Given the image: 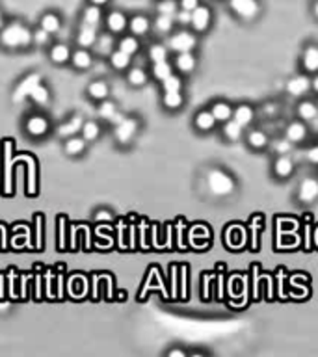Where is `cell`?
Masks as SVG:
<instances>
[{
    "instance_id": "6da1fadb",
    "label": "cell",
    "mask_w": 318,
    "mask_h": 357,
    "mask_svg": "<svg viewBox=\"0 0 318 357\" xmlns=\"http://www.w3.org/2000/svg\"><path fill=\"white\" fill-rule=\"evenodd\" d=\"M32 45V30L21 21H11L0 28V47L6 50H24Z\"/></svg>"
},
{
    "instance_id": "7a4b0ae2",
    "label": "cell",
    "mask_w": 318,
    "mask_h": 357,
    "mask_svg": "<svg viewBox=\"0 0 318 357\" xmlns=\"http://www.w3.org/2000/svg\"><path fill=\"white\" fill-rule=\"evenodd\" d=\"M167 49L179 54V52H194L197 47V38L195 34L188 32V30H179V32L171 34L167 39Z\"/></svg>"
},
{
    "instance_id": "3957f363",
    "label": "cell",
    "mask_w": 318,
    "mask_h": 357,
    "mask_svg": "<svg viewBox=\"0 0 318 357\" xmlns=\"http://www.w3.org/2000/svg\"><path fill=\"white\" fill-rule=\"evenodd\" d=\"M209 188L214 195H229L235 190V181L231 175H227L221 169H212L209 177H207Z\"/></svg>"
},
{
    "instance_id": "277c9868",
    "label": "cell",
    "mask_w": 318,
    "mask_h": 357,
    "mask_svg": "<svg viewBox=\"0 0 318 357\" xmlns=\"http://www.w3.org/2000/svg\"><path fill=\"white\" fill-rule=\"evenodd\" d=\"M138 129H140V123L136 117H127L113 127V140L118 141L119 145H129L130 141L134 140L136 134H138Z\"/></svg>"
},
{
    "instance_id": "5b68a950",
    "label": "cell",
    "mask_w": 318,
    "mask_h": 357,
    "mask_svg": "<svg viewBox=\"0 0 318 357\" xmlns=\"http://www.w3.org/2000/svg\"><path fill=\"white\" fill-rule=\"evenodd\" d=\"M229 8L240 21L251 22L261 13V6L257 0H229Z\"/></svg>"
},
{
    "instance_id": "8992f818",
    "label": "cell",
    "mask_w": 318,
    "mask_h": 357,
    "mask_svg": "<svg viewBox=\"0 0 318 357\" xmlns=\"http://www.w3.org/2000/svg\"><path fill=\"white\" fill-rule=\"evenodd\" d=\"M24 130L30 138H43L50 132V121L45 114H30L24 121Z\"/></svg>"
},
{
    "instance_id": "52a82bcc",
    "label": "cell",
    "mask_w": 318,
    "mask_h": 357,
    "mask_svg": "<svg viewBox=\"0 0 318 357\" xmlns=\"http://www.w3.org/2000/svg\"><path fill=\"white\" fill-rule=\"evenodd\" d=\"M212 22V13L211 10L207 8V6H197L194 11H192V21H190V26L194 28V32L201 34V32H207L209 26H211Z\"/></svg>"
},
{
    "instance_id": "ba28073f",
    "label": "cell",
    "mask_w": 318,
    "mask_h": 357,
    "mask_svg": "<svg viewBox=\"0 0 318 357\" xmlns=\"http://www.w3.org/2000/svg\"><path fill=\"white\" fill-rule=\"evenodd\" d=\"M298 201L303 203V205H309L313 201L318 199V178H305L300 183L298 186Z\"/></svg>"
},
{
    "instance_id": "9c48e42d",
    "label": "cell",
    "mask_w": 318,
    "mask_h": 357,
    "mask_svg": "<svg viewBox=\"0 0 318 357\" xmlns=\"http://www.w3.org/2000/svg\"><path fill=\"white\" fill-rule=\"evenodd\" d=\"M286 93L292 97H303L307 92H311V78L307 75H296L286 82Z\"/></svg>"
},
{
    "instance_id": "30bf717a",
    "label": "cell",
    "mask_w": 318,
    "mask_h": 357,
    "mask_svg": "<svg viewBox=\"0 0 318 357\" xmlns=\"http://www.w3.org/2000/svg\"><path fill=\"white\" fill-rule=\"evenodd\" d=\"M106 28L110 30V34H123L129 26V17L125 15L123 11H110L106 15Z\"/></svg>"
},
{
    "instance_id": "8fae6325",
    "label": "cell",
    "mask_w": 318,
    "mask_h": 357,
    "mask_svg": "<svg viewBox=\"0 0 318 357\" xmlns=\"http://www.w3.org/2000/svg\"><path fill=\"white\" fill-rule=\"evenodd\" d=\"M173 67H175L181 75H190V73H194L195 67H197V58L194 56V52H179V54L175 56Z\"/></svg>"
},
{
    "instance_id": "7c38bea8",
    "label": "cell",
    "mask_w": 318,
    "mask_h": 357,
    "mask_svg": "<svg viewBox=\"0 0 318 357\" xmlns=\"http://www.w3.org/2000/svg\"><path fill=\"white\" fill-rule=\"evenodd\" d=\"M99 38V30L97 26H88V24H82L78 34H76V43L80 49H92L93 45L97 43Z\"/></svg>"
},
{
    "instance_id": "4fadbf2b",
    "label": "cell",
    "mask_w": 318,
    "mask_h": 357,
    "mask_svg": "<svg viewBox=\"0 0 318 357\" xmlns=\"http://www.w3.org/2000/svg\"><path fill=\"white\" fill-rule=\"evenodd\" d=\"M84 121H86V119L82 117L80 114H73L62 127H58V136L60 138H69V136L80 134Z\"/></svg>"
},
{
    "instance_id": "5bb4252c",
    "label": "cell",
    "mask_w": 318,
    "mask_h": 357,
    "mask_svg": "<svg viewBox=\"0 0 318 357\" xmlns=\"http://www.w3.org/2000/svg\"><path fill=\"white\" fill-rule=\"evenodd\" d=\"M39 82H41V76L38 75V73H32V75H28L24 80L17 86L15 93H13V101H22V99L30 97V93H32V90L36 86H38Z\"/></svg>"
},
{
    "instance_id": "9a60e30c",
    "label": "cell",
    "mask_w": 318,
    "mask_h": 357,
    "mask_svg": "<svg viewBox=\"0 0 318 357\" xmlns=\"http://www.w3.org/2000/svg\"><path fill=\"white\" fill-rule=\"evenodd\" d=\"M86 145L88 141L82 138V136H69V138H65V143H64V151L65 155H69V157H80L86 153Z\"/></svg>"
},
{
    "instance_id": "2e32d148",
    "label": "cell",
    "mask_w": 318,
    "mask_h": 357,
    "mask_svg": "<svg viewBox=\"0 0 318 357\" xmlns=\"http://www.w3.org/2000/svg\"><path fill=\"white\" fill-rule=\"evenodd\" d=\"M129 32L136 38H143L151 30V21L146 15H134L129 19Z\"/></svg>"
},
{
    "instance_id": "e0dca14e",
    "label": "cell",
    "mask_w": 318,
    "mask_h": 357,
    "mask_svg": "<svg viewBox=\"0 0 318 357\" xmlns=\"http://www.w3.org/2000/svg\"><path fill=\"white\" fill-rule=\"evenodd\" d=\"M302 67L305 73H318V47L309 45L302 52Z\"/></svg>"
},
{
    "instance_id": "ac0fdd59",
    "label": "cell",
    "mask_w": 318,
    "mask_h": 357,
    "mask_svg": "<svg viewBox=\"0 0 318 357\" xmlns=\"http://www.w3.org/2000/svg\"><path fill=\"white\" fill-rule=\"evenodd\" d=\"M294 173V162L288 155H279L274 160V175L279 178H286Z\"/></svg>"
},
{
    "instance_id": "d6986e66",
    "label": "cell",
    "mask_w": 318,
    "mask_h": 357,
    "mask_svg": "<svg viewBox=\"0 0 318 357\" xmlns=\"http://www.w3.org/2000/svg\"><path fill=\"white\" fill-rule=\"evenodd\" d=\"M285 138L291 140L292 143H300V141H303L307 138V127H305L302 121H292V123L286 125Z\"/></svg>"
},
{
    "instance_id": "ffe728a7",
    "label": "cell",
    "mask_w": 318,
    "mask_h": 357,
    "mask_svg": "<svg viewBox=\"0 0 318 357\" xmlns=\"http://www.w3.org/2000/svg\"><path fill=\"white\" fill-rule=\"evenodd\" d=\"M69 64L73 65L75 69H80V71L90 69L93 65V56L90 54L88 49H78V50H75V52H71Z\"/></svg>"
},
{
    "instance_id": "44dd1931",
    "label": "cell",
    "mask_w": 318,
    "mask_h": 357,
    "mask_svg": "<svg viewBox=\"0 0 318 357\" xmlns=\"http://www.w3.org/2000/svg\"><path fill=\"white\" fill-rule=\"evenodd\" d=\"M49 58L52 64L56 65H65L69 64L71 60V49L67 47V45L64 43H58V45H52L49 50Z\"/></svg>"
},
{
    "instance_id": "7402d4cb",
    "label": "cell",
    "mask_w": 318,
    "mask_h": 357,
    "mask_svg": "<svg viewBox=\"0 0 318 357\" xmlns=\"http://www.w3.org/2000/svg\"><path fill=\"white\" fill-rule=\"evenodd\" d=\"M253 117H255V112L249 104H240L237 108H233V119H235L238 125H242L244 129L253 123Z\"/></svg>"
},
{
    "instance_id": "603a6c76",
    "label": "cell",
    "mask_w": 318,
    "mask_h": 357,
    "mask_svg": "<svg viewBox=\"0 0 318 357\" xmlns=\"http://www.w3.org/2000/svg\"><path fill=\"white\" fill-rule=\"evenodd\" d=\"M101 21H103L101 6L90 4L84 8V11H82V24H88V26H99Z\"/></svg>"
},
{
    "instance_id": "cb8c5ba5",
    "label": "cell",
    "mask_w": 318,
    "mask_h": 357,
    "mask_svg": "<svg viewBox=\"0 0 318 357\" xmlns=\"http://www.w3.org/2000/svg\"><path fill=\"white\" fill-rule=\"evenodd\" d=\"M173 26H175V19H173V15H162V13H158V15L155 17V21L151 22V28L157 34H160V36L171 34Z\"/></svg>"
},
{
    "instance_id": "d4e9b609",
    "label": "cell",
    "mask_w": 318,
    "mask_h": 357,
    "mask_svg": "<svg viewBox=\"0 0 318 357\" xmlns=\"http://www.w3.org/2000/svg\"><path fill=\"white\" fill-rule=\"evenodd\" d=\"M132 56L127 54V52H123V50L119 49H113L112 52H110V56H108V60H110V65H112L115 71H127L130 67V64H132Z\"/></svg>"
},
{
    "instance_id": "484cf974",
    "label": "cell",
    "mask_w": 318,
    "mask_h": 357,
    "mask_svg": "<svg viewBox=\"0 0 318 357\" xmlns=\"http://www.w3.org/2000/svg\"><path fill=\"white\" fill-rule=\"evenodd\" d=\"M194 125H195V129L201 130V132H209V130H212L216 127V119L211 110H201V112L195 114Z\"/></svg>"
},
{
    "instance_id": "4316f807",
    "label": "cell",
    "mask_w": 318,
    "mask_h": 357,
    "mask_svg": "<svg viewBox=\"0 0 318 357\" xmlns=\"http://www.w3.org/2000/svg\"><path fill=\"white\" fill-rule=\"evenodd\" d=\"M211 112H212V115H214L216 123H225L227 119L233 117V106L229 103H225V101H216V103H212Z\"/></svg>"
},
{
    "instance_id": "83f0119b",
    "label": "cell",
    "mask_w": 318,
    "mask_h": 357,
    "mask_svg": "<svg viewBox=\"0 0 318 357\" xmlns=\"http://www.w3.org/2000/svg\"><path fill=\"white\" fill-rule=\"evenodd\" d=\"M30 99H32L38 106L47 108V106L50 104V90H49V86H45L43 82H39L38 86L32 90V93H30Z\"/></svg>"
},
{
    "instance_id": "f1b7e54d",
    "label": "cell",
    "mask_w": 318,
    "mask_h": 357,
    "mask_svg": "<svg viewBox=\"0 0 318 357\" xmlns=\"http://www.w3.org/2000/svg\"><path fill=\"white\" fill-rule=\"evenodd\" d=\"M242 130L244 127L242 125H238L235 119H227L225 123H223V129H221V134L225 138L227 141H238L242 138Z\"/></svg>"
},
{
    "instance_id": "f546056e",
    "label": "cell",
    "mask_w": 318,
    "mask_h": 357,
    "mask_svg": "<svg viewBox=\"0 0 318 357\" xmlns=\"http://www.w3.org/2000/svg\"><path fill=\"white\" fill-rule=\"evenodd\" d=\"M162 104H164V108L166 110H181L184 104V97H183V92H167V93H162Z\"/></svg>"
},
{
    "instance_id": "4dcf8cb0",
    "label": "cell",
    "mask_w": 318,
    "mask_h": 357,
    "mask_svg": "<svg viewBox=\"0 0 318 357\" xmlns=\"http://www.w3.org/2000/svg\"><path fill=\"white\" fill-rule=\"evenodd\" d=\"M88 95H90L93 101H99V103H101V101L108 99V95H110V86L103 80H95L88 86Z\"/></svg>"
},
{
    "instance_id": "1f68e13d",
    "label": "cell",
    "mask_w": 318,
    "mask_h": 357,
    "mask_svg": "<svg viewBox=\"0 0 318 357\" xmlns=\"http://www.w3.org/2000/svg\"><path fill=\"white\" fill-rule=\"evenodd\" d=\"M298 117L303 121H314L318 117V106L313 101H302L298 104Z\"/></svg>"
},
{
    "instance_id": "d6a6232c",
    "label": "cell",
    "mask_w": 318,
    "mask_h": 357,
    "mask_svg": "<svg viewBox=\"0 0 318 357\" xmlns=\"http://www.w3.org/2000/svg\"><path fill=\"white\" fill-rule=\"evenodd\" d=\"M80 136L84 138V140L88 141V143H92V141H95L101 136V125L97 123V121H84V125H82V130H80Z\"/></svg>"
},
{
    "instance_id": "836d02e7",
    "label": "cell",
    "mask_w": 318,
    "mask_h": 357,
    "mask_svg": "<svg viewBox=\"0 0 318 357\" xmlns=\"http://www.w3.org/2000/svg\"><path fill=\"white\" fill-rule=\"evenodd\" d=\"M39 26L54 36V34L60 32V28H62V19H60L56 13H45V15L41 17V21H39Z\"/></svg>"
},
{
    "instance_id": "e575fe53",
    "label": "cell",
    "mask_w": 318,
    "mask_h": 357,
    "mask_svg": "<svg viewBox=\"0 0 318 357\" xmlns=\"http://www.w3.org/2000/svg\"><path fill=\"white\" fill-rule=\"evenodd\" d=\"M147 78H149V75H147L146 69H141V67H132V69H130V67H129V73H127V82H129L130 86H134V87L143 86V84L147 82Z\"/></svg>"
},
{
    "instance_id": "d590c367",
    "label": "cell",
    "mask_w": 318,
    "mask_h": 357,
    "mask_svg": "<svg viewBox=\"0 0 318 357\" xmlns=\"http://www.w3.org/2000/svg\"><path fill=\"white\" fill-rule=\"evenodd\" d=\"M151 75L155 80L162 82L164 78H167L169 75H173V65L164 60V62H157V64H153V69H151Z\"/></svg>"
},
{
    "instance_id": "8d00e7d4",
    "label": "cell",
    "mask_w": 318,
    "mask_h": 357,
    "mask_svg": "<svg viewBox=\"0 0 318 357\" xmlns=\"http://www.w3.org/2000/svg\"><path fill=\"white\" fill-rule=\"evenodd\" d=\"M118 49L132 56V54H136V52L140 50V41H138V38L132 36V34H130V36H123V38L119 39Z\"/></svg>"
},
{
    "instance_id": "74e56055",
    "label": "cell",
    "mask_w": 318,
    "mask_h": 357,
    "mask_svg": "<svg viewBox=\"0 0 318 357\" xmlns=\"http://www.w3.org/2000/svg\"><path fill=\"white\" fill-rule=\"evenodd\" d=\"M113 45H115V41H113V38H112V34H99V38H97V43L93 45L95 47V50H97L99 54H106V56H110V52L113 50Z\"/></svg>"
},
{
    "instance_id": "f35d334b",
    "label": "cell",
    "mask_w": 318,
    "mask_h": 357,
    "mask_svg": "<svg viewBox=\"0 0 318 357\" xmlns=\"http://www.w3.org/2000/svg\"><path fill=\"white\" fill-rule=\"evenodd\" d=\"M248 143L253 149H265L268 145V134L265 130H251L248 132Z\"/></svg>"
},
{
    "instance_id": "ab89813d",
    "label": "cell",
    "mask_w": 318,
    "mask_h": 357,
    "mask_svg": "<svg viewBox=\"0 0 318 357\" xmlns=\"http://www.w3.org/2000/svg\"><path fill=\"white\" fill-rule=\"evenodd\" d=\"M50 41H52V34H49L41 26L32 30V45H36V47H47V45H50Z\"/></svg>"
},
{
    "instance_id": "60d3db41",
    "label": "cell",
    "mask_w": 318,
    "mask_h": 357,
    "mask_svg": "<svg viewBox=\"0 0 318 357\" xmlns=\"http://www.w3.org/2000/svg\"><path fill=\"white\" fill-rule=\"evenodd\" d=\"M160 84H162L164 93H167V92H183V78H181L179 75H169L167 78H164Z\"/></svg>"
},
{
    "instance_id": "b9f144b4",
    "label": "cell",
    "mask_w": 318,
    "mask_h": 357,
    "mask_svg": "<svg viewBox=\"0 0 318 357\" xmlns=\"http://www.w3.org/2000/svg\"><path fill=\"white\" fill-rule=\"evenodd\" d=\"M167 56H169V49H167V45L157 43V45H153L151 49H149V60H151L153 64H157V62H164V60H167Z\"/></svg>"
},
{
    "instance_id": "7bdbcfd3",
    "label": "cell",
    "mask_w": 318,
    "mask_h": 357,
    "mask_svg": "<svg viewBox=\"0 0 318 357\" xmlns=\"http://www.w3.org/2000/svg\"><path fill=\"white\" fill-rule=\"evenodd\" d=\"M115 112H118V106H115V103H113V101H108V99L101 101V104H99V108H97L99 117L106 119V121H110V117H112Z\"/></svg>"
},
{
    "instance_id": "ee69618b",
    "label": "cell",
    "mask_w": 318,
    "mask_h": 357,
    "mask_svg": "<svg viewBox=\"0 0 318 357\" xmlns=\"http://www.w3.org/2000/svg\"><path fill=\"white\" fill-rule=\"evenodd\" d=\"M179 10V0H158L157 13L162 15H175Z\"/></svg>"
},
{
    "instance_id": "f6af8a7d",
    "label": "cell",
    "mask_w": 318,
    "mask_h": 357,
    "mask_svg": "<svg viewBox=\"0 0 318 357\" xmlns=\"http://www.w3.org/2000/svg\"><path fill=\"white\" fill-rule=\"evenodd\" d=\"M292 149H294V143H292L291 140H286V138H283V140H277L272 145V151L279 157V155H291Z\"/></svg>"
},
{
    "instance_id": "bcb514c9",
    "label": "cell",
    "mask_w": 318,
    "mask_h": 357,
    "mask_svg": "<svg viewBox=\"0 0 318 357\" xmlns=\"http://www.w3.org/2000/svg\"><path fill=\"white\" fill-rule=\"evenodd\" d=\"M173 19H175V22L181 24V26H190V21H192V11H186V10H181V8H179L177 13L173 15Z\"/></svg>"
},
{
    "instance_id": "7dc6e473",
    "label": "cell",
    "mask_w": 318,
    "mask_h": 357,
    "mask_svg": "<svg viewBox=\"0 0 318 357\" xmlns=\"http://www.w3.org/2000/svg\"><path fill=\"white\" fill-rule=\"evenodd\" d=\"M199 6V0H179V8L186 11H194Z\"/></svg>"
},
{
    "instance_id": "c3c4849f",
    "label": "cell",
    "mask_w": 318,
    "mask_h": 357,
    "mask_svg": "<svg viewBox=\"0 0 318 357\" xmlns=\"http://www.w3.org/2000/svg\"><path fill=\"white\" fill-rule=\"evenodd\" d=\"M307 160L313 164H318V145L311 147V149L307 151Z\"/></svg>"
},
{
    "instance_id": "681fc988",
    "label": "cell",
    "mask_w": 318,
    "mask_h": 357,
    "mask_svg": "<svg viewBox=\"0 0 318 357\" xmlns=\"http://www.w3.org/2000/svg\"><path fill=\"white\" fill-rule=\"evenodd\" d=\"M123 119H125V115L121 114V112H115V114H113L112 117H110V121H108V123H112V127H115V125L121 123Z\"/></svg>"
},
{
    "instance_id": "f907efd6",
    "label": "cell",
    "mask_w": 318,
    "mask_h": 357,
    "mask_svg": "<svg viewBox=\"0 0 318 357\" xmlns=\"http://www.w3.org/2000/svg\"><path fill=\"white\" fill-rule=\"evenodd\" d=\"M167 357H186V352L184 350H179V348H173L167 352Z\"/></svg>"
},
{
    "instance_id": "816d5d0a",
    "label": "cell",
    "mask_w": 318,
    "mask_h": 357,
    "mask_svg": "<svg viewBox=\"0 0 318 357\" xmlns=\"http://www.w3.org/2000/svg\"><path fill=\"white\" fill-rule=\"evenodd\" d=\"M95 218H97V220H112V214L106 212V211H101Z\"/></svg>"
},
{
    "instance_id": "f5cc1de1",
    "label": "cell",
    "mask_w": 318,
    "mask_h": 357,
    "mask_svg": "<svg viewBox=\"0 0 318 357\" xmlns=\"http://www.w3.org/2000/svg\"><path fill=\"white\" fill-rule=\"evenodd\" d=\"M311 90H313L314 93H318V75L311 80Z\"/></svg>"
},
{
    "instance_id": "db71d44e",
    "label": "cell",
    "mask_w": 318,
    "mask_h": 357,
    "mask_svg": "<svg viewBox=\"0 0 318 357\" xmlns=\"http://www.w3.org/2000/svg\"><path fill=\"white\" fill-rule=\"evenodd\" d=\"M108 2H110V0H90V4H95V6H101V8H103V6H106Z\"/></svg>"
},
{
    "instance_id": "11a10c76",
    "label": "cell",
    "mask_w": 318,
    "mask_h": 357,
    "mask_svg": "<svg viewBox=\"0 0 318 357\" xmlns=\"http://www.w3.org/2000/svg\"><path fill=\"white\" fill-rule=\"evenodd\" d=\"M266 110H268L270 114H275V112H277V106H275V108H274V104L268 103V104H266Z\"/></svg>"
},
{
    "instance_id": "9f6ffc18",
    "label": "cell",
    "mask_w": 318,
    "mask_h": 357,
    "mask_svg": "<svg viewBox=\"0 0 318 357\" xmlns=\"http://www.w3.org/2000/svg\"><path fill=\"white\" fill-rule=\"evenodd\" d=\"M6 24V21H4V13H2V10H0V28L4 26Z\"/></svg>"
},
{
    "instance_id": "6f0895ef",
    "label": "cell",
    "mask_w": 318,
    "mask_h": 357,
    "mask_svg": "<svg viewBox=\"0 0 318 357\" xmlns=\"http://www.w3.org/2000/svg\"><path fill=\"white\" fill-rule=\"evenodd\" d=\"M313 10H314V17L318 19V0L314 2V8H313Z\"/></svg>"
}]
</instances>
